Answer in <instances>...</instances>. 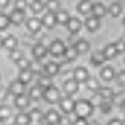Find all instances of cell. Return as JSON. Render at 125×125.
<instances>
[{
  "mask_svg": "<svg viewBox=\"0 0 125 125\" xmlns=\"http://www.w3.org/2000/svg\"><path fill=\"white\" fill-rule=\"evenodd\" d=\"M107 12H108V15H110V17H114V19L120 17V13H122V3H118V2H114V3L110 5V9L107 10Z\"/></svg>",
  "mask_w": 125,
  "mask_h": 125,
  "instance_id": "obj_26",
  "label": "cell"
},
{
  "mask_svg": "<svg viewBox=\"0 0 125 125\" xmlns=\"http://www.w3.org/2000/svg\"><path fill=\"white\" fill-rule=\"evenodd\" d=\"M45 7L48 9V12H58V0H48L47 3H45Z\"/></svg>",
  "mask_w": 125,
  "mask_h": 125,
  "instance_id": "obj_38",
  "label": "cell"
},
{
  "mask_svg": "<svg viewBox=\"0 0 125 125\" xmlns=\"http://www.w3.org/2000/svg\"><path fill=\"white\" fill-rule=\"evenodd\" d=\"M124 25H125V20H124Z\"/></svg>",
  "mask_w": 125,
  "mask_h": 125,
  "instance_id": "obj_52",
  "label": "cell"
},
{
  "mask_svg": "<svg viewBox=\"0 0 125 125\" xmlns=\"http://www.w3.org/2000/svg\"><path fill=\"white\" fill-rule=\"evenodd\" d=\"M107 13V9L104 3H92V15L97 17V19H102Z\"/></svg>",
  "mask_w": 125,
  "mask_h": 125,
  "instance_id": "obj_20",
  "label": "cell"
},
{
  "mask_svg": "<svg viewBox=\"0 0 125 125\" xmlns=\"http://www.w3.org/2000/svg\"><path fill=\"white\" fill-rule=\"evenodd\" d=\"M29 105H30V97H27L25 94L15 97V107H17V108L25 110V108H29Z\"/></svg>",
  "mask_w": 125,
  "mask_h": 125,
  "instance_id": "obj_16",
  "label": "cell"
},
{
  "mask_svg": "<svg viewBox=\"0 0 125 125\" xmlns=\"http://www.w3.org/2000/svg\"><path fill=\"white\" fill-rule=\"evenodd\" d=\"M43 100H45V102H47V104H50V105H53V104H58V102H60V98H62V97H60V90H58L57 87H48V88H45V90H43Z\"/></svg>",
  "mask_w": 125,
  "mask_h": 125,
  "instance_id": "obj_2",
  "label": "cell"
},
{
  "mask_svg": "<svg viewBox=\"0 0 125 125\" xmlns=\"http://www.w3.org/2000/svg\"><path fill=\"white\" fill-rule=\"evenodd\" d=\"M67 29L68 32L73 35V33H78L80 32V29H82V22H80V19H77V17H70V20H68L67 23Z\"/></svg>",
  "mask_w": 125,
  "mask_h": 125,
  "instance_id": "obj_14",
  "label": "cell"
},
{
  "mask_svg": "<svg viewBox=\"0 0 125 125\" xmlns=\"http://www.w3.org/2000/svg\"><path fill=\"white\" fill-rule=\"evenodd\" d=\"M115 47H117V50H118V53H120V52H125V40L122 39V40H118V42H115Z\"/></svg>",
  "mask_w": 125,
  "mask_h": 125,
  "instance_id": "obj_43",
  "label": "cell"
},
{
  "mask_svg": "<svg viewBox=\"0 0 125 125\" xmlns=\"http://www.w3.org/2000/svg\"><path fill=\"white\" fill-rule=\"evenodd\" d=\"M32 78H33V72L30 70V68H27V70H20V73H19V80L22 82V83H30L32 82Z\"/></svg>",
  "mask_w": 125,
  "mask_h": 125,
  "instance_id": "obj_23",
  "label": "cell"
},
{
  "mask_svg": "<svg viewBox=\"0 0 125 125\" xmlns=\"http://www.w3.org/2000/svg\"><path fill=\"white\" fill-rule=\"evenodd\" d=\"M108 125H124V124H122V120H118V118H112V120L108 122Z\"/></svg>",
  "mask_w": 125,
  "mask_h": 125,
  "instance_id": "obj_46",
  "label": "cell"
},
{
  "mask_svg": "<svg viewBox=\"0 0 125 125\" xmlns=\"http://www.w3.org/2000/svg\"><path fill=\"white\" fill-rule=\"evenodd\" d=\"M43 70H45V73H47V75H50V77H55L58 72H60V65H58L57 62H48V63H45Z\"/></svg>",
  "mask_w": 125,
  "mask_h": 125,
  "instance_id": "obj_19",
  "label": "cell"
},
{
  "mask_svg": "<svg viewBox=\"0 0 125 125\" xmlns=\"http://www.w3.org/2000/svg\"><path fill=\"white\" fill-rule=\"evenodd\" d=\"M65 48H67V45L63 43V40L55 39L53 42H50L48 52H50L53 57H62V55H63V52H65Z\"/></svg>",
  "mask_w": 125,
  "mask_h": 125,
  "instance_id": "obj_3",
  "label": "cell"
},
{
  "mask_svg": "<svg viewBox=\"0 0 125 125\" xmlns=\"http://www.w3.org/2000/svg\"><path fill=\"white\" fill-rule=\"evenodd\" d=\"M30 9H32L33 13H40V12H43V9H45V3H43L42 0H32Z\"/></svg>",
  "mask_w": 125,
  "mask_h": 125,
  "instance_id": "obj_31",
  "label": "cell"
},
{
  "mask_svg": "<svg viewBox=\"0 0 125 125\" xmlns=\"http://www.w3.org/2000/svg\"><path fill=\"white\" fill-rule=\"evenodd\" d=\"M12 125H17V124H12Z\"/></svg>",
  "mask_w": 125,
  "mask_h": 125,
  "instance_id": "obj_53",
  "label": "cell"
},
{
  "mask_svg": "<svg viewBox=\"0 0 125 125\" xmlns=\"http://www.w3.org/2000/svg\"><path fill=\"white\" fill-rule=\"evenodd\" d=\"M9 117H10V107L2 104V105H0V118H2V120H7Z\"/></svg>",
  "mask_w": 125,
  "mask_h": 125,
  "instance_id": "obj_36",
  "label": "cell"
},
{
  "mask_svg": "<svg viewBox=\"0 0 125 125\" xmlns=\"http://www.w3.org/2000/svg\"><path fill=\"white\" fill-rule=\"evenodd\" d=\"M63 92L67 94V95H73V94H77L78 92V82L75 78H68L63 82Z\"/></svg>",
  "mask_w": 125,
  "mask_h": 125,
  "instance_id": "obj_8",
  "label": "cell"
},
{
  "mask_svg": "<svg viewBox=\"0 0 125 125\" xmlns=\"http://www.w3.org/2000/svg\"><path fill=\"white\" fill-rule=\"evenodd\" d=\"M58 105H60V110L63 112V114H72L73 112V107H75V102H73V98H70V97H62L60 98V102H58Z\"/></svg>",
  "mask_w": 125,
  "mask_h": 125,
  "instance_id": "obj_4",
  "label": "cell"
},
{
  "mask_svg": "<svg viewBox=\"0 0 125 125\" xmlns=\"http://www.w3.org/2000/svg\"><path fill=\"white\" fill-rule=\"evenodd\" d=\"M15 124L17 125H30V114L20 112L19 115L15 117Z\"/></svg>",
  "mask_w": 125,
  "mask_h": 125,
  "instance_id": "obj_29",
  "label": "cell"
},
{
  "mask_svg": "<svg viewBox=\"0 0 125 125\" xmlns=\"http://www.w3.org/2000/svg\"><path fill=\"white\" fill-rule=\"evenodd\" d=\"M9 92H10V94H12L13 97L22 95V94H25V83H22L19 78H17V80L10 82V85H9Z\"/></svg>",
  "mask_w": 125,
  "mask_h": 125,
  "instance_id": "obj_6",
  "label": "cell"
},
{
  "mask_svg": "<svg viewBox=\"0 0 125 125\" xmlns=\"http://www.w3.org/2000/svg\"><path fill=\"white\" fill-rule=\"evenodd\" d=\"M10 19V23H13V25H22L23 22H25V10H12L9 15Z\"/></svg>",
  "mask_w": 125,
  "mask_h": 125,
  "instance_id": "obj_5",
  "label": "cell"
},
{
  "mask_svg": "<svg viewBox=\"0 0 125 125\" xmlns=\"http://www.w3.org/2000/svg\"><path fill=\"white\" fill-rule=\"evenodd\" d=\"M22 57H23V52H22V50H19V48H15V50H10V58H12L13 62L20 60Z\"/></svg>",
  "mask_w": 125,
  "mask_h": 125,
  "instance_id": "obj_39",
  "label": "cell"
},
{
  "mask_svg": "<svg viewBox=\"0 0 125 125\" xmlns=\"http://www.w3.org/2000/svg\"><path fill=\"white\" fill-rule=\"evenodd\" d=\"M32 53H33L35 60H42L43 57H47L48 47H45L43 43H35V45H33V48H32Z\"/></svg>",
  "mask_w": 125,
  "mask_h": 125,
  "instance_id": "obj_9",
  "label": "cell"
},
{
  "mask_svg": "<svg viewBox=\"0 0 125 125\" xmlns=\"http://www.w3.org/2000/svg\"><path fill=\"white\" fill-rule=\"evenodd\" d=\"M37 85L42 87L43 90H45V88H48V87H52V77H50V75H47V73H45V75H40V77L37 78Z\"/></svg>",
  "mask_w": 125,
  "mask_h": 125,
  "instance_id": "obj_27",
  "label": "cell"
},
{
  "mask_svg": "<svg viewBox=\"0 0 125 125\" xmlns=\"http://www.w3.org/2000/svg\"><path fill=\"white\" fill-rule=\"evenodd\" d=\"M120 108H122V112H125V100L122 102V105H120Z\"/></svg>",
  "mask_w": 125,
  "mask_h": 125,
  "instance_id": "obj_48",
  "label": "cell"
},
{
  "mask_svg": "<svg viewBox=\"0 0 125 125\" xmlns=\"http://www.w3.org/2000/svg\"><path fill=\"white\" fill-rule=\"evenodd\" d=\"M10 3V0H0V9H7Z\"/></svg>",
  "mask_w": 125,
  "mask_h": 125,
  "instance_id": "obj_47",
  "label": "cell"
},
{
  "mask_svg": "<svg viewBox=\"0 0 125 125\" xmlns=\"http://www.w3.org/2000/svg\"><path fill=\"white\" fill-rule=\"evenodd\" d=\"M55 19H57L58 25H67L68 20H70V15H68L65 10H58V12H55Z\"/></svg>",
  "mask_w": 125,
  "mask_h": 125,
  "instance_id": "obj_25",
  "label": "cell"
},
{
  "mask_svg": "<svg viewBox=\"0 0 125 125\" xmlns=\"http://www.w3.org/2000/svg\"><path fill=\"white\" fill-rule=\"evenodd\" d=\"M3 47V39H2V37H0V48Z\"/></svg>",
  "mask_w": 125,
  "mask_h": 125,
  "instance_id": "obj_49",
  "label": "cell"
},
{
  "mask_svg": "<svg viewBox=\"0 0 125 125\" xmlns=\"http://www.w3.org/2000/svg\"><path fill=\"white\" fill-rule=\"evenodd\" d=\"M27 0H15V9L17 10H25Z\"/></svg>",
  "mask_w": 125,
  "mask_h": 125,
  "instance_id": "obj_42",
  "label": "cell"
},
{
  "mask_svg": "<svg viewBox=\"0 0 125 125\" xmlns=\"http://www.w3.org/2000/svg\"><path fill=\"white\" fill-rule=\"evenodd\" d=\"M73 78L77 80L78 83H85L87 80L90 78V75H88V70H87L85 67H77V68H73Z\"/></svg>",
  "mask_w": 125,
  "mask_h": 125,
  "instance_id": "obj_7",
  "label": "cell"
},
{
  "mask_svg": "<svg viewBox=\"0 0 125 125\" xmlns=\"http://www.w3.org/2000/svg\"><path fill=\"white\" fill-rule=\"evenodd\" d=\"M10 25V19L9 15H5L3 12H0V30H5Z\"/></svg>",
  "mask_w": 125,
  "mask_h": 125,
  "instance_id": "obj_33",
  "label": "cell"
},
{
  "mask_svg": "<svg viewBox=\"0 0 125 125\" xmlns=\"http://www.w3.org/2000/svg\"><path fill=\"white\" fill-rule=\"evenodd\" d=\"M85 83H87V88H88V90H92V92H97V90L100 88V83L97 82L95 78H88Z\"/></svg>",
  "mask_w": 125,
  "mask_h": 125,
  "instance_id": "obj_34",
  "label": "cell"
},
{
  "mask_svg": "<svg viewBox=\"0 0 125 125\" xmlns=\"http://www.w3.org/2000/svg\"><path fill=\"white\" fill-rule=\"evenodd\" d=\"M92 3H94V2H90V0H80L77 3V12L82 13V15L90 13V12H92Z\"/></svg>",
  "mask_w": 125,
  "mask_h": 125,
  "instance_id": "obj_17",
  "label": "cell"
},
{
  "mask_svg": "<svg viewBox=\"0 0 125 125\" xmlns=\"http://www.w3.org/2000/svg\"><path fill=\"white\" fill-rule=\"evenodd\" d=\"M104 55H102V52L100 53H94L92 57H90V62H92V65H95V67H100V65H104Z\"/></svg>",
  "mask_w": 125,
  "mask_h": 125,
  "instance_id": "obj_32",
  "label": "cell"
},
{
  "mask_svg": "<svg viewBox=\"0 0 125 125\" xmlns=\"http://www.w3.org/2000/svg\"><path fill=\"white\" fill-rule=\"evenodd\" d=\"M9 94H10V92H9V88H0V100H5Z\"/></svg>",
  "mask_w": 125,
  "mask_h": 125,
  "instance_id": "obj_45",
  "label": "cell"
},
{
  "mask_svg": "<svg viewBox=\"0 0 125 125\" xmlns=\"http://www.w3.org/2000/svg\"><path fill=\"white\" fill-rule=\"evenodd\" d=\"M77 55H78V52L75 50V47L72 45V47H67V48H65V52H63V55H62V57H65V60H67V62H72V60L77 57Z\"/></svg>",
  "mask_w": 125,
  "mask_h": 125,
  "instance_id": "obj_30",
  "label": "cell"
},
{
  "mask_svg": "<svg viewBox=\"0 0 125 125\" xmlns=\"http://www.w3.org/2000/svg\"><path fill=\"white\" fill-rule=\"evenodd\" d=\"M17 45H19V40H17V37H13V35H9V37L3 39V47L7 48L9 52L10 50H15Z\"/></svg>",
  "mask_w": 125,
  "mask_h": 125,
  "instance_id": "obj_22",
  "label": "cell"
},
{
  "mask_svg": "<svg viewBox=\"0 0 125 125\" xmlns=\"http://www.w3.org/2000/svg\"><path fill=\"white\" fill-rule=\"evenodd\" d=\"M42 95H43V88L39 87V85H33L32 88H30V92H29L30 100H39Z\"/></svg>",
  "mask_w": 125,
  "mask_h": 125,
  "instance_id": "obj_28",
  "label": "cell"
},
{
  "mask_svg": "<svg viewBox=\"0 0 125 125\" xmlns=\"http://www.w3.org/2000/svg\"><path fill=\"white\" fill-rule=\"evenodd\" d=\"M100 78L105 80V82L114 80V78H115V70H114V67H110V65L102 67V70H100Z\"/></svg>",
  "mask_w": 125,
  "mask_h": 125,
  "instance_id": "obj_15",
  "label": "cell"
},
{
  "mask_svg": "<svg viewBox=\"0 0 125 125\" xmlns=\"http://www.w3.org/2000/svg\"><path fill=\"white\" fill-rule=\"evenodd\" d=\"M88 125H98V124H97V122H92V124H88Z\"/></svg>",
  "mask_w": 125,
  "mask_h": 125,
  "instance_id": "obj_51",
  "label": "cell"
},
{
  "mask_svg": "<svg viewBox=\"0 0 125 125\" xmlns=\"http://www.w3.org/2000/svg\"><path fill=\"white\" fill-rule=\"evenodd\" d=\"M97 97H100L102 100H110V98L114 97V90H112L110 87H100V88L97 90Z\"/></svg>",
  "mask_w": 125,
  "mask_h": 125,
  "instance_id": "obj_21",
  "label": "cell"
},
{
  "mask_svg": "<svg viewBox=\"0 0 125 125\" xmlns=\"http://www.w3.org/2000/svg\"><path fill=\"white\" fill-rule=\"evenodd\" d=\"M42 20L37 19V17H32V19L27 20V29H29L30 33H39L40 30H42Z\"/></svg>",
  "mask_w": 125,
  "mask_h": 125,
  "instance_id": "obj_11",
  "label": "cell"
},
{
  "mask_svg": "<svg viewBox=\"0 0 125 125\" xmlns=\"http://www.w3.org/2000/svg\"><path fill=\"white\" fill-rule=\"evenodd\" d=\"M75 50H77L78 53H87L88 50H90V43L87 42V40H83V39H80V40H77L75 42Z\"/></svg>",
  "mask_w": 125,
  "mask_h": 125,
  "instance_id": "obj_24",
  "label": "cell"
},
{
  "mask_svg": "<svg viewBox=\"0 0 125 125\" xmlns=\"http://www.w3.org/2000/svg\"><path fill=\"white\" fill-rule=\"evenodd\" d=\"M102 55H104L105 60H112V58H115L117 55H118V50H117L115 43H108V45L102 50Z\"/></svg>",
  "mask_w": 125,
  "mask_h": 125,
  "instance_id": "obj_13",
  "label": "cell"
},
{
  "mask_svg": "<svg viewBox=\"0 0 125 125\" xmlns=\"http://www.w3.org/2000/svg\"><path fill=\"white\" fill-rule=\"evenodd\" d=\"M73 112L77 117H90L94 114V104L88 102V100H78L75 102V107H73Z\"/></svg>",
  "mask_w": 125,
  "mask_h": 125,
  "instance_id": "obj_1",
  "label": "cell"
},
{
  "mask_svg": "<svg viewBox=\"0 0 125 125\" xmlns=\"http://www.w3.org/2000/svg\"><path fill=\"white\" fill-rule=\"evenodd\" d=\"M115 78H117V83L125 88V70H120V72L115 75Z\"/></svg>",
  "mask_w": 125,
  "mask_h": 125,
  "instance_id": "obj_40",
  "label": "cell"
},
{
  "mask_svg": "<svg viewBox=\"0 0 125 125\" xmlns=\"http://www.w3.org/2000/svg\"><path fill=\"white\" fill-rule=\"evenodd\" d=\"M100 110H102V114H108L112 110V102L110 100H102L100 102Z\"/></svg>",
  "mask_w": 125,
  "mask_h": 125,
  "instance_id": "obj_37",
  "label": "cell"
},
{
  "mask_svg": "<svg viewBox=\"0 0 125 125\" xmlns=\"http://www.w3.org/2000/svg\"><path fill=\"white\" fill-rule=\"evenodd\" d=\"M0 125H7V124H5V120H2V118H0Z\"/></svg>",
  "mask_w": 125,
  "mask_h": 125,
  "instance_id": "obj_50",
  "label": "cell"
},
{
  "mask_svg": "<svg viewBox=\"0 0 125 125\" xmlns=\"http://www.w3.org/2000/svg\"><path fill=\"white\" fill-rule=\"evenodd\" d=\"M72 125H88V120H87L85 117H77Z\"/></svg>",
  "mask_w": 125,
  "mask_h": 125,
  "instance_id": "obj_41",
  "label": "cell"
},
{
  "mask_svg": "<svg viewBox=\"0 0 125 125\" xmlns=\"http://www.w3.org/2000/svg\"><path fill=\"white\" fill-rule=\"evenodd\" d=\"M85 27L88 32H97L98 30V27H100V19H97V17H87L85 20Z\"/></svg>",
  "mask_w": 125,
  "mask_h": 125,
  "instance_id": "obj_18",
  "label": "cell"
},
{
  "mask_svg": "<svg viewBox=\"0 0 125 125\" xmlns=\"http://www.w3.org/2000/svg\"><path fill=\"white\" fill-rule=\"evenodd\" d=\"M60 125H72V120L67 117V114H65V117H60Z\"/></svg>",
  "mask_w": 125,
  "mask_h": 125,
  "instance_id": "obj_44",
  "label": "cell"
},
{
  "mask_svg": "<svg viewBox=\"0 0 125 125\" xmlns=\"http://www.w3.org/2000/svg\"><path fill=\"white\" fill-rule=\"evenodd\" d=\"M43 120H45L47 125H57V124H60V114L57 110H48L43 115Z\"/></svg>",
  "mask_w": 125,
  "mask_h": 125,
  "instance_id": "obj_12",
  "label": "cell"
},
{
  "mask_svg": "<svg viewBox=\"0 0 125 125\" xmlns=\"http://www.w3.org/2000/svg\"><path fill=\"white\" fill-rule=\"evenodd\" d=\"M15 63L19 65L20 70H27V68H30V65H32V63H30V60H29V58H25V57H22L20 60H17Z\"/></svg>",
  "mask_w": 125,
  "mask_h": 125,
  "instance_id": "obj_35",
  "label": "cell"
},
{
  "mask_svg": "<svg viewBox=\"0 0 125 125\" xmlns=\"http://www.w3.org/2000/svg\"><path fill=\"white\" fill-rule=\"evenodd\" d=\"M42 25L45 27V29L52 30L55 25H57V19H55V13L53 12H47L43 17H42Z\"/></svg>",
  "mask_w": 125,
  "mask_h": 125,
  "instance_id": "obj_10",
  "label": "cell"
}]
</instances>
